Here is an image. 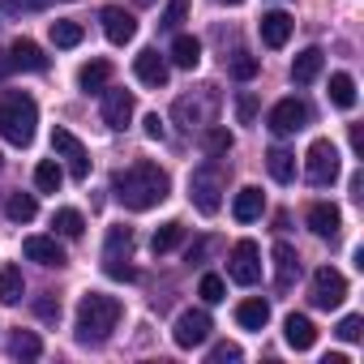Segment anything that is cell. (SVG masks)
<instances>
[{"mask_svg":"<svg viewBox=\"0 0 364 364\" xmlns=\"http://www.w3.org/2000/svg\"><path fill=\"white\" fill-rule=\"evenodd\" d=\"M112 193H116V202L124 210H137L141 215V210H154L159 202H167L171 180H167V171L159 163L137 159V163H129V167H120L112 176Z\"/></svg>","mask_w":364,"mask_h":364,"instance_id":"obj_1","label":"cell"},{"mask_svg":"<svg viewBox=\"0 0 364 364\" xmlns=\"http://www.w3.org/2000/svg\"><path fill=\"white\" fill-rule=\"evenodd\" d=\"M120 313H124V304H120L116 296L86 291V296H82V304H77V321H73L77 343H86V347L107 343V338H112V330L120 326Z\"/></svg>","mask_w":364,"mask_h":364,"instance_id":"obj_2","label":"cell"},{"mask_svg":"<svg viewBox=\"0 0 364 364\" xmlns=\"http://www.w3.org/2000/svg\"><path fill=\"white\" fill-rule=\"evenodd\" d=\"M39 124V103L26 90H0V137L14 146H31Z\"/></svg>","mask_w":364,"mask_h":364,"instance_id":"obj_3","label":"cell"},{"mask_svg":"<svg viewBox=\"0 0 364 364\" xmlns=\"http://www.w3.org/2000/svg\"><path fill=\"white\" fill-rule=\"evenodd\" d=\"M215 112H219V95H215V86H198L193 95H180V99L171 103L176 124H185L189 133H193V129L202 133V129L215 120Z\"/></svg>","mask_w":364,"mask_h":364,"instance_id":"obj_4","label":"cell"},{"mask_svg":"<svg viewBox=\"0 0 364 364\" xmlns=\"http://www.w3.org/2000/svg\"><path fill=\"white\" fill-rule=\"evenodd\" d=\"M189 202L202 215H219V206H223V171L215 163L193 167V176H189Z\"/></svg>","mask_w":364,"mask_h":364,"instance_id":"obj_5","label":"cell"},{"mask_svg":"<svg viewBox=\"0 0 364 364\" xmlns=\"http://www.w3.org/2000/svg\"><path fill=\"white\" fill-rule=\"evenodd\" d=\"M304 180L317 185V189H326V185L338 180V146L330 137H317L309 146V154H304Z\"/></svg>","mask_w":364,"mask_h":364,"instance_id":"obj_6","label":"cell"},{"mask_svg":"<svg viewBox=\"0 0 364 364\" xmlns=\"http://www.w3.org/2000/svg\"><path fill=\"white\" fill-rule=\"evenodd\" d=\"M52 154L69 167L73 180H90V150H86L69 129H52Z\"/></svg>","mask_w":364,"mask_h":364,"instance_id":"obj_7","label":"cell"},{"mask_svg":"<svg viewBox=\"0 0 364 364\" xmlns=\"http://www.w3.org/2000/svg\"><path fill=\"white\" fill-rule=\"evenodd\" d=\"M129 249H133V228H112L107 232V245H103V270L112 279H133V266H129Z\"/></svg>","mask_w":364,"mask_h":364,"instance_id":"obj_8","label":"cell"},{"mask_svg":"<svg viewBox=\"0 0 364 364\" xmlns=\"http://www.w3.org/2000/svg\"><path fill=\"white\" fill-rule=\"evenodd\" d=\"M228 274H232V283L253 287L262 279V249L253 240H236L232 245V257H228Z\"/></svg>","mask_w":364,"mask_h":364,"instance_id":"obj_9","label":"cell"},{"mask_svg":"<svg viewBox=\"0 0 364 364\" xmlns=\"http://www.w3.org/2000/svg\"><path fill=\"white\" fill-rule=\"evenodd\" d=\"M210 330H215V321L206 309H185L171 326V338H176V347H202L210 338Z\"/></svg>","mask_w":364,"mask_h":364,"instance_id":"obj_10","label":"cell"},{"mask_svg":"<svg viewBox=\"0 0 364 364\" xmlns=\"http://www.w3.org/2000/svg\"><path fill=\"white\" fill-rule=\"evenodd\" d=\"M266 124H270L274 137H291V133H300V129L309 124V103H304V99H279V103L270 107Z\"/></svg>","mask_w":364,"mask_h":364,"instance_id":"obj_11","label":"cell"},{"mask_svg":"<svg viewBox=\"0 0 364 364\" xmlns=\"http://www.w3.org/2000/svg\"><path fill=\"white\" fill-rule=\"evenodd\" d=\"M309 300H313L317 309H338V304L347 300V279H343L334 266H321V270H313Z\"/></svg>","mask_w":364,"mask_h":364,"instance_id":"obj_12","label":"cell"},{"mask_svg":"<svg viewBox=\"0 0 364 364\" xmlns=\"http://www.w3.org/2000/svg\"><path fill=\"white\" fill-rule=\"evenodd\" d=\"M99 22H103L107 43H116V48H124V43L137 39V18H133L129 9H120V5H107V9L99 14Z\"/></svg>","mask_w":364,"mask_h":364,"instance_id":"obj_13","label":"cell"},{"mask_svg":"<svg viewBox=\"0 0 364 364\" xmlns=\"http://www.w3.org/2000/svg\"><path fill=\"white\" fill-rule=\"evenodd\" d=\"M133 112H137L133 90H103V124H107V129H116V133L129 129Z\"/></svg>","mask_w":364,"mask_h":364,"instance_id":"obj_14","label":"cell"},{"mask_svg":"<svg viewBox=\"0 0 364 364\" xmlns=\"http://www.w3.org/2000/svg\"><path fill=\"white\" fill-rule=\"evenodd\" d=\"M133 73H137V82H141V86H150V90H163V86H167V77H171L167 60H163L154 48L137 52V60H133Z\"/></svg>","mask_w":364,"mask_h":364,"instance_id":"obj_15","label":"cell"},{"mask_svg":"<svg viewBox=\"0 0 364 364\" xmlns=\"http://www.w3.org/2000/svg\"><path fill=\"white\" fill-rule=\"evenodd\" d=\"M22 253L31 257V262H39V266H69V257H65V249L56 245V236H26L22 240Z\"/></svg>","mask_w":364,"mask_h":364,"instance_id":"obj_16","label":"cell"},{"mask_svg":"<svg viewBox=\"0 0 364 364\" xmlns=\"http://www.w3.org/2000/svg\"><path fill=\"white\" fill-rule=\"evenodd\" d=\"M296 279H300V257H296V249L287 240H279L274 245V287L279 291H291Z\"/></svg>","mask_w":364,"mask_h":364,"instance_id":"obj_17","label":"cell"},{"mask_svg":"<svg viewBox=\"0 0 364 364\" xmlns=\"http://www.w3.org/2000/svg\"><path fill=\"white\" fill-rule=\"evenodd\" d=\"M338 228H343V215H338V206H330V202H317V206H309V232H313V236H321V240H334V236H338Z\"/></svg>","mask_w":364,"mask_h":364,"instance_id":"obj_18","label":"cell"},{"mask_svg":"<svg viewBox=\"0 0 364 364\" xmlns=\"http://www.w3.org/2000/svg\"><path fill=\"white\" fill-rule=\"evenodd\" d=\"M257 31H262V43H266V48H283V43L291 39L296 22H291L283 9H274V14H262V26H257Z\"/></svg>","mask_w":364,"mask_h":364,"instance_id":"obj_19","label":"cell"},{"mask_svg":"<svg viewBox=\"0 0 364 364\" xmlns=\"http://www.w3.org/2000/svg\"><path fill=\"white\" fill-rule=\"evenodd\" d=\"M5 56H9V65H14V69H26V73H43V69H48L43 48H39V43H31V39H18Z\"/></svg>","mask_w":364,"mask_h":364,"instance_id":"obj_20","label":"cell"},{"mask_svg":"<svg viewBox=\"0 0 364 364\" xmlns=\"http://www.w3.org/2000/svg\"><path fill=\"white\" fill-rule=\"evenodd\" d=\"M283 338H287V347H296V351H309V347L317 343V326H313L304 313H291V317L283 321Z\"/></svg>","mask_w":364,"mask_h":364,"instance_id":"obj_21","label":"cell"},{"mask_svg":"<svg viewBox=\"0 0 364 364\" xmlns=\"http://www.w3.org/2000/svg\"><path fill=\"white\" fill-rule=\"evenodd\" d=\"M321 65H326L321 48H304V52H300V56L291 60V82H296V86H309V82H317Z\"/></svg>","mask_w":364,"mask_h":364,"instance_id":"obj_22","label":"cell"},{"mask_svg":"<svg viewBox=\"0 0 364 364\" xmlns=\"http://www.w3.org/2000/svg\"><path fill=\"white\" fill-rule=\"evenodd\" d=\"M262 210H266V198H262V189H240L236 193V202H232V215H236V223H257L262 219Z\"/></svg>","mask_w":364,"mask_h":364,"instance_id":"obj_23","label":"cell"},{"mask_svg":"<svg viewBox=\"0 0 364 364\" xmlns=\"http://www.w3.org/2000/svg\"><path fill=\"white\" fill-rule=\"evenodd\" d=\"M107 82H112V65H107V60H90V65H82V73H77V86H82L86 95H103Z\"/></svg>","mask_w":364,"mask_h":364,"instance_id":"obj_24","label":"cell"},{"mask_svg":"<svg viewBox=\"0 0 364 364\" xmlns=\"http://www.w3.org/2000/svg\"><path fill=\"white\" fill-rule=\"evenodd\" d=\"M236 321H240L245 330H266V321H270V304H266L262 296L240 300V304H236Z\"/></svg>","mask_w":364,"mask_h":364,"instance_id":"obj_25","label":"cell"},{"mask_svg":"<svg viewBox=\"0 0 364 364\" xmlns=\"http://www.w3.org/2000/svg\"><path fill=\"white\" fill-rule=\"evenodd\" d=\"M171 65H176V69H198V65H202V43H198L193 35H176V43H171Z\"/></svg>","mask_w":364,"mask_h":364,"instance_id":"obj_26","label":"cell"},{"mask_svg":"<svg viewBox=\"0 0 364 364\" xmlns=\"http://www.w3.org/2000/svg\"><path fill=\"white\" fill-rule=\"evenodd\" d=\"M266 167H270V176L279 180V185H291V180H296V154L283 150V146H274V150L266 154Z\"/></svg>","mask_w":364,"mask_h":364,"instance_id":"obj_27","label":"cell"},{"mask_svg":"<svg viewBox=\"0 0 364 364\" xmlns=\"http://www.w3.org/2000/svg\"><path fill=\"white\" fill-rule=\"evenodd\" d=\"M22 291H26L22 266H0V304H18Z\"/></svg>","mask_w":364,"mask_h":364,"instance_id":"obj_28","label":"cell"},{"mask_svg":"<svg viewBox=\"0 0 364 364\" xmlns=\"http://www.w3.org/2000/svg\"><path fill=\"white\" fill-rule=\"evenodd\" d=\"M330 103H334L338 112H351V107H355V77H351V73H334V77H330Z\"/></svg>","mask_w":364,"mask_h":364,"instance_id":"obj_29","label":"cell"},{"mask_svg":"<svg viewBox=\"0 0 364 364\" xmlns=\"http://www.w3.org/2000/svg\"><path fill=\"white\" fill-rule=\"evenodd\" d=\"M180 240H185V228H180V223L171 219V223L154 228V236H150V253H154V257H163V253H171Z\"/></svg>","mask_w":364,"mask_h":364,"instance_id":"obj_30","label":"cell"},{"mask_svg":"<svg viewBox=\"0 0 364 364\" xmlns=\"http://www.w3.org/2000/svg\"><path fill=\"white\" fill-rule=\"evenodd\" d=\"M52 228H56L60 236H69V240H77V236L86 232V219H82V210H73V206H60V210L52 215Z\"/></svg>","mask_w":364,"mask_h":364,"instance_id":"obj_31","label":"cell"},{"mask_svg":"<svg viewBox=\"0 0 364 364\" xmlns=\"http://www.w3.org/2000/svg\"><path fill=\"white\" fill-rule=\"evenodd\" d=\"M9 351H14L18 360H39V355H43V338H39L35 330H18V334L9 338Z\"/></svg>","mask_w":364,"mask_h":364,"instance_id":"obj_32","label":"cell"},{"mask_svg":"<svg viewBox=\"0 0 364 364\" xmlns=\"http://www.w3.org/2000/svg\"><path fill=\"white\" fill-rule=\"evenodd\" d=\"M60 180H65V171H60L56 159H43V163L35 167V189H39V193H56Z\"/></svg>","mask_w":364,"mask_h":364,"instance_id":"obj_33","label":"cell"},{"mask_svg":"<svg viewBox=\"0 0 364 364\" xmlns=\"http://www.w3.org/2000/svg\"><path fill=\"white\" fill-rule=\"evenodd\" d=\"M232 141H236V137H232L223 124H215V120L202 129V150H206V154H228V150H232Z\"/></svg>","mask_w":364,"mask_h":364,"instance_id":"obj_34","label":"cell"},{"mask_svg":"<svg viewBox=\"0 0 364 364\" xmlns=\"http://www.w3.org/2000/svg\"><path fill=\"white\" fill-rule=\"evenodd\" d=\"M5 215H9L14 223H31V219L39 215V202H35V193H14V198H9V206H5Z\"/></svg>","mask_w":364,"mask_h":364,"instance_id":"obj_35","label":"cell"},{"mask_svg":"<svg viewBox=\"0 0 364 364\" xmlns=\"http://www.w3.org/2000/svg\"><path fill=\"white\" fill-rule=\"evenodd\" d=\"M48 35H52V43H56V48H77V43L86 39V31H82L77 22H52V31H48Z\"/></svg>","mask_w":364,"mask_h":364,"instance_id":"obj_36","label":"cell"},{"mask_svg":"<svg viewBox=\"0 0 364 364\" xmlns=\"http://www.w3.org/2000/svg\"><path fill=\"white\" fill-rule=\"evenodd\" d=\"M257 69H262V60H257V56H249V52H236V56H232V65H228V73H232L236 82H253V77H257Z\"/></svg>","mask_w":364,"mask_h":364,"instance_id":"obj_37","label":"cell"},{"mask_svg":"<svg viewBox=\"0 0 364 364\" xmlns=\"http://www.w3.org/2000/svg\"><path fill=\"white\" fill-rule=\"evenodd\" d=\"M185 18H189V0H167L159 26H163V31H180V26H185Z\"/></svg>","mask_w":364,"mask_h":364,"instance_id":"obj_38","label":"cell"},{"mask_svg":"<svg viewBox=\"0 0 364 364\" xmlns=\"http://www.w3.org/2000/svg\"><path fill=\"white\" fill-rule=\"evenodd\" d=\"M198 296H202L206 304H219V300L228 296V283H223L219 274H202V283H198Z\"/></svg>","mask_w":364,"mask_h":364,"instance_id":"obj_39","label":"cell"},{"mask_svg":"<svg viewBox=\"0 0 364 364\" xmlns=\"http://www.w3.org/2000/svg\"><path fill=\"white\" fill-rule=\"evenodd\" d=\"M236 120H240V124H253V120H257V95H253V90H240V95H236Z\"/></svg>","mask_w":364,"mask_h":364,"instance_id":"obj_40","label":"cell"},{"mask_svg":"<svg viewBox=\"0 0 364 364\" xmlns=\"http://www.w3.org/2000/svg\"><path fill=\"white\" fill-rule=\"evenodd\" d=\"M343 343H360V334H364V317L360 313H347L343 321H338V330H334Z\"/></svg>","mask_w":364,"mask_h":364,"instance_id":"obj_41","label":"cell"},{"mask_svg":"<svg viewBox=\"0 0 364 364\" xmlns=\"http://www.w3.org/2000/svg\"><path fill=\"white\" fill-rule=\"evenodd\" d=\"M35 317L39 321H60V300L56 296H39L35 300Z\"/></svg>","mask_w":364,"mask_h":364,"instance_id":"obj_42","label":"cell"},{"mask_svg":"<svg viewBox=\"0 0 364 364\" xmlns=\"http://www.w3.org/2000/svg\"><path fill=\"white\" fill-rule=\"evenodd\" d=\"M26 9H35V0H0V26L9 18H18V14H26Z\"/></svg>","mask_w":364,"mask_h":364,"instance_id":"obj_43","label":"cell"},{"mask_svg":"<svg viewBox=\"0 0 364 364\" xmlns=\"http://www.w3.org/2000/svg\"><path fill=\"white\" fill-rule=\"evenodd\" d=\"M228 360H240V347L236 343H215L210 347V364H228Z\"/></svg>","mask_w":364,"mask_h":364,"instance_id":"obj_44","label":"cell"},{"mask_svg":"<svg viewBox=\"0 0 364 364\" xmlns=\"http://www.w3.org/2000/svg\"><path fill=\"white\" fill-rule=\"evenodd\" d=\"M141 124H146V137H150V141H163V133H167V129H163V120H159V112H150V116H146Z\"/></svg>","mask_w":364,"mask_h":364,"instance_id":"obj_45","label":"cell"},{"mask_svg":"<svg viewBox=\"0 0 364 364\" xmlns=\"http://www.w3.org/2000/svg\"><path fill=\"white\" fill-rule=\"evenodd\" d=\"M351 198H355V202H364V176H360V171L351 176Z\"/></svg>","mask_w":364,"mask_h":364,"instance_id":"obj_46","label":"cell"},{"mask_svg":"<svg viewBox=\"0 0 364 364\" xmlns=\"http://www.w3.org/2000/svg\"><path fill=\"white\" fill-rule=\"evenodd\" d=\"M351 150L364 154V133H360V124H351Z\"/></svg>","mask_w":364,"mask_h":364,"instance_id":"obj_47","label":"cell"},{"mask_svg":"<svg viewBox=\"0 0 364 364\" xmlns=\"http://www.w3.org/2000/svg\"><path fill=\"white\" fill-rule=\"evenodd\" d=\"M48 5H73V0H35V9H48Z\"/></svg>","mask_w":364,"mask_h":364,"instance_id":"obj_48","label":"cell"},{"mask_svg":"<svg viewBox=\"0 0 364 364\" xmlns=\"http://www.w3.org/2000/svg\"><path fill=\"white\" fill-rule=\"evenodd\" d=\"M9 69H14V65H9V56H0V77H5Z\"/></svg>","mask_w":364,"mask_h":364,"instance_id":"obj_49","label":"cell"},{"mask_svg":"<svg viewBox=\"0 0 364 364\" xmlns=\"http://www.w3.org/2000/svg\"><path fill=\"white\" fill-rule=\"evenodd\" d=\"M219 5H245V0H219Z\"/></svg>","mask_w":364,"mask_h":364,"instance_id":"obj_50","label":"cell"}]
</instances>
